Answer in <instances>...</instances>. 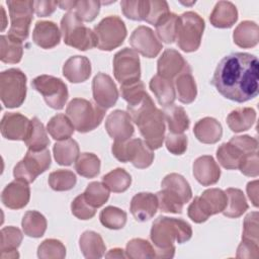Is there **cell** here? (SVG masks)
<instances>
[{"mask_svg":"<svg viewBox=\"0 0 259 259\" xmlns=\"http://www.w3.org/2000/svg\"><path fill=\"white\" fill-rule=\"evenodd\" d=\"M210 84L227 99L243 103L259 92L258 59L248 53H232L218 64Z\"/></svg>","mask_w":259,"mask_h":259,"instance_id":"obj_1","label":"cell"},{"mask_svg":"<svg viewBox=\"0 0 259 259\" xmlns=\"http://www.w3.org/2000/svg\"><path fill=\"white\" fill-rule=\"evenodd\" d=\"M192 237L191 226L184 220L158 217L151 228L150 238L155 249V258H173L174 243L183 244Z\"/></svg>","mask_w":259,"mask_h":259,"instance_id":"obj_2","label":"cell"},{"mask_svg":"<svg viewBox=\"0 0 259 259\" xmlns=\"http://www.w3.org/2000/svg\"><path fill=\"white\" fill-rule=\"evenodd\" d=\"M127 113L138 125L149 148L153 151L159 149L165 139V117L163 111L155 106L152 98L136 107L128 108Z\"/></svg>","mask_w":259,"mask_h":259,"instance_id":"obj_3","label":"cell"},{"mask_svg":"<svg viewBox=\"0 0 259 259\" xmlns=\"http://www.w3.org/2000/svg\"><path fill=\"white\" fill-rule=\"evenodd\" d=\"M67 116L79 133L95 130L105 115V109L84 98L72 99L66 108Z\"/></svg>","mask_w":259,"mask_h":259,"instance_id":"obj_4","label":"cell"},{"mask_svg":"<svg viewBox=\"0 0 259 259\" xmlns=\"http://www.w3.org/2000/svg\"><path fill=\"white\" fill-rule=\"evenodd\" d=\"M61 32L64 42L79 51H87L96 47L94 31L83 24L74 11H68L61 19Z\"/></svg>","mask_w":259,"mask_h":259,"instance_id":"obj_5","label":"cell"},{"mask_svg":"<svg viewBox=\"0 0 259 259\" xmlns=\"http://www.w3.org/2000/svg\"><path fill=\"white\" fill-rule=\"evenodd\" d=\"M205 27L202 17L193 11H186L178 16L176 41L183 52L191 53L198 50Z\"/></svg>","mask_w":259,"mask_h":259,"instance_id":"obj_6","label":"cell"},{"mask_svg":"<svg viewBox=\"0 0 259 259\" xmlns=\"http://www.w3.org/2000/svg\"><path fill=\"white\" fill-rule=\"evenodd\" d=\"M26 75L17 68H11L0 74V98L7 108L22 105L26 97Z\"/></svg>","mask_w":259,"mask_h":259,"instance_id":"obj_7","label":"cell"},{"mask_svg":"<svg viewBox=\"0 0 259 259\" xmlns=\"http://www.w3.org/2000/svg\"><path fill=\"white\" fill-rule=\"evenodd\" d=\"M111 152L120 162H131L136 168L145 169L151 166L154 160V152L141 139H132L126 142L112 144Z\"/></svg>","mask_w":259,"mask_h":259,"instance_id":"obj_8","label":"cell"},{"mask_svg":"<svg viewBox=\"0 0 259 259\" xmlns=\"http://www.w3.org/2000/svg\"><path fill=\"white\" fill-rule=\"evenodd\" d=\"M96 47L101 51L110 52L118 48L126 37V27L120 17L110 15L103 18L94 27Z\"/></svg>","mask_w":259,"mask_h":259,"instance_id":"obj_9","label":"cell"},{"mask_svg":"<svg viewBox=\"0 0 259 259\" xmlns=\"http://www.w3.org/2000/svg\"><path fill=\"white\" fill-rule=\"evenodd\" d=\"M6 3L11 21L7 35L12 39L23 42L28 37L29 26L33 17V1L9 0Z\"/></svg>","mask_w":259,"mask_h":259,"instance_id":"obj_10","label":"cell"},{"mask_svg":"<svg viewBox=\"0 0 259 259\" xmlns=\"http://www.w3.org/2000/svg\"><path fill=\"white\" fill-rule=\"evenodd\" d=\"M51 162V154L48 149L41 151L28 150L23 159L15 165L13 175L15 179L32 183L39 174L50 168Z\"/></svg>","mask_w":259,"mask_h":259,"instance_id":"obj_11","label":"cell"},{"mask_svg":"<svg viewBox=\"0 0 259 259\" xmlns=\"http://www.w3.org/2000/svg\"><path fill=\"white\" fill-rule=\"evenodd\" d=\"M33 89L39 92L46 103L54 109L64 108L69 92L65 82L57 77L51 75H40L31 81Z\"/></svg>","mask_w":259,"mask_h":259,"instance_id":"obj_12","label":"cell"},{"mask_svg":"<svg viewBox=\"0 0 259 259\" xmlns=\"http://www.w3.org/2000/svg\"><path fill=\"white\" fill-rule=\"evenodd\" d=\"M113 74L120 85L139 81L141 78L139 54L130 48L118 51L113 57Z\"/></svg>","mask_w":259,"mask_h":259,"instance_id":"obj_13","label":"cell"},{"mask_svg":"<svg viewBox=\"0 0 259 259\" xmlns=\"http://www.w3.org/2000/svg\"><path fill=\"white\" fill-rule=\"evenodd\" d=\"M133 50L146 58H155L163 49L162 44L154 31L145 25L138 26L130 36Z\"/></svg>","mask_w":259,"mask_h":259,"instance_id":"obj_14","label":"cell"},{"mask_svg":"<svg viewBox=\"0 0 259 259\" xmlns=\"http://www.w3.org/2000/svg\"><path fill=\"white\" fill-rule=\"evenodd\" d=\"M92 94L95 103L105 110L116 103L119 95L117 87L111 77L101 72L96 74L93 78Z\"/></svg>","mask_w":259,"mask_h":259,"instance_id":"obj_15","label":"cell"},{"mask_svg":"<svg viewBox=\"0 0 259 259\" xmlns=\"http://www.w3.org/2000/svg\"><path fill=\"white\" fill-rule=\"evenodd\" d=\"M132 121L127 112L116 109L107 115L105 130L109 137L115 142H126L131 140L135 132Z\"/></svg>","mask_w":259,"mask_h":259,"instance_id":"obj_16","label":"cell"},{"mask_svg":"<svg viewBox=\"0 0 259 259\" xmlns=\"http://www.w3.org/2000/svg\"><path fill=\"white\" fill-rule=\"evenodd\" d=\"M30 127V120L19 112H6L0 124L2 136L11 141H24Z\"/></svg>","mask_w":259,"mask_h":259,"instance_id":"obj_17","label":"cell"},{"mask_svg":"<svg viewBox=\"0 0 259 259\" xmlns=\"http://www.w3.org/2000/svg\"><path fill=\"white\" fill-rule=\"evenodd\" d=\"M30 188L28 183L15 179L5 186L1 194L3 204L11 209L23 208L29 201Z\"/></svg>","mask_w":259,"mask_h":259,"instance_id":"obj_18","label":"cell"},{"mask_svg":"<svg viewBox=\"0 0 259 259\" xmlns=\"http://www.w3.org/2000/svg\"><path fill=\"white\" fill-rule=\"evenodd\" d=\"M187 66L188 63L179 52L173 49H167L158 59L157 71L158 75L173 81Z\"/></svg>","mask_w":259,"mask_h":259,"instance_id":"obj_19","label":"cell"},{"mask_svg":"<svg viewBox=\"0 0 259 259\" xmlns=\"http://www.w3.org/2000/svg\"><path fill=\"white\" fill-rule=\"evenodd\" d=\"M193 176L202 186L215 184L221 177V169L212 156L203 155L198 157L192 166Z\"/></svg>","mask_w":259,"mask_h":259,"instance_id":"obj_20","label":"cell"},{"mask_svg":"<svg viewBox=\"0 0 259 259\" xmlns=\"http://www.w3.org/2000/svg\"><path fill=\"white\" fill-rule=\"evenodd\" d=\"M158 199L156 194L151 192L137 193L131 201V212L138 222H146L152 219L157 212Z\"/></svg>","mask_w":259,"mask_h":259,"instance_id":"obj_21","label":"cell"},{"mask_svg":"<svg viewBox=\"0 0 259 259\" xmlns=\"http://www.w3.org/2000/svg\"><path fill=\"white\" fill-rule=\"evenodd\" d=\"M32 40L41 49H53L60 44L61 31L53 21H37L32 31Z\"/></svg>","mask_w":259,"mask_h":259,"instance_id":"obj_22","label":"cell"},{"mask_svg":"<svg viewBox=\"0 0 259 259\" xmlns=\"http://www.w3.org/2000/svg\"><path fill=\"white\" fill-rule=\"evenodd\" d=\"M63 75L71 83L86 81L91 75V63L87 57H70L63 66Z\"/></svg>","mask_w":259,"mask_h":259,"instance_id":"obj_23","label":"cell"},{"mask_svg":"<svg viewBox=\"0 0 259 259\" xmlns=\"http://www.w3.org/2000/svg\"><path fill=\"white\" fill-rule=\"evenodd\" d=\"M23 239L22 232L13 226L5 227L0 232V258L15 259L19 257L17 248Z\"/></svg>","mask_w":259,"mask_h":259,"instance_id":"obj_24","label":"cell"},{"mask_svg":"<svg viewBox=\"0 0 259 259\" xmlns=\"http://www.w3.org/2000/svg\"><path fill=\"white\" fill-rule=\"evenodd\" d=\"M193 134L203 144H215L223 136V127L215 118L207 116L199 119L194 124Z\"/></svg>","mask_w":259,"mask_h":259,"instance_id":"obj_25","label":"cell"},{"mask_svg":"<svg viewBox=\"0 0 259 259\" xmlns=\"http://www.w3.org/2000/svg\"><path fill=\"white\" fill-rule=\"evenodd\" d=\"M238 19V10L230 1H219L213 7L209 21L218 28H230Z\"/></svg>","mask_w":259,"mask_h":259,"instance_id":"obj_26","label":"cell"},{"mask_svg":"<svg viewBox=\"0 0 259 259\" xmlns=\"http://www.w3.org/2000/svg\"><path fill=\"white\" fill-rule=\"evenodd\" d=\"M197 200L204 213L209 218L225 209L228 197L224 190L220 188H209L204 190L200 196H197Z\"/></svg>","mask_w":259,"mask_h":259,"instance_id":"obj_27","label":"cell"},{"mask_svg":"<svg viewBox=\"0 0 259 259\" xmlns=\"http://www.w3.org/2000/svg\"><path fill=\"white\" fill-rule=\"evenodd\" d=\"M175 89L181 103L189 104L195 100L197 87L189 65L175 78Z\"/></svg>","mask_w":259,"mask_h":259,"instance_id":"obj_28","label":"cell"},{"mask_svg":"<svg viewBox=\"0 0 259 259\" xmlns=\"http://www.w3.org/2000/svg\"><path fill=\"white\" fill-rule=\"evenodd\" d=\"M79 247L85 258H101L106 250L102 237L94 231H85L79 239Z\"/></svg>","mask_w":259,"mask_h":259,"instance_id":"obj_29","label":"cell"},{"mask_svg":"<svg viewBox=\"0 0 259 259\" xmlns=\"http://www.w3.org/2000/svg\"><path fill=\"white\" fill-rule=\"evenodd\" d=\"M149 87L156 96L159 104L164 107L173 104L176 99V90L172 80L166 79L157 74L152 77Z\"/></svg>","mask_w":259,"mask_h":259,"instance_id":"obj_30","label":"cell"},{"mask_svg":"<svg viewBox=\"0 0 259 259\" xmlns=\"http://www.w3.org/2000/svg\"><path fill=\"white\" fill-rule=\"evenodd\" d=\"M247 155L249 154H246L241 148L231 141L222 144L217 150V158L219 163L228 170L239 169L242 160Z\"/></svg>","mask_w":259,"mask_h":259,"instance_id":"obj_31","label":"cell"},{"mask_svg":"<svg viewBox=\"0 0 259 259\" xmlns=\"http://www.w3.org/2000/svg\"><path fill=\"white\" fill-rule=\"evenodd\" d=\"M234 42L243 49L254 48L259 40L258 24L251 20L242 21L235 28L233 33Z\"/></svg>","mask_w":259,"mask_h":259,"instance_id":"obj_32","label":"cell"},{"mask_svg":"<svg viewBox=\"0 0 259 259\" xmlns=\"http://www.w3.org/2000/svg\"><path fill=\"white\" fill-rule=\"evenodd\" d=\"M256 120V111L252 107H240L227 116V124L234 133H242L252 127Z\"/></svg>","mask_w":259,"mask_h":259,"instance_id":"obj_33","label":"cell"},{"mask_svg":"<svg viewBox=\"0 0 259 259\" xmlns=\"http://www.w3.org/2000/svg\"><path fill=\"white\" fill-rule=\"evenodd\" d=\"M163 114L165 121L168 123L170 133L183 134L189 127L190 120L183 107L175 104L165 106L163 109Z\"/></svg>","mask_w":259,"mask_h":259,"instance_id":"obj_34","label":"cell"},{"mask_svg":"<svg viewBox=\"0 0 259 259\" xmlns=\"http://www.w3.org/2000/svg\"><path fill=\"white\" fill-rule=\"evenodd\" d=\"M56 162L62 166H70L80 155L78 143L73 139H67L57 142L53 148Z\"/></svg>","mask_w":259,"mask_h":259,"instance_id":"obj_35","label":"cell"},{"mask_svg":"<svg viewBox=\"0 0 259 259\" xmlns=\"http://www.w3.org/2000/svg\"><path fill=\"white\" fill-rule=\"evenodd\" d=\"M23 142L28 150L31 151H41L49 146L50 140L47 135V130L37 117H32L30 119V127Z\"/></svg>","mask_w":259,"mask_h":259,"instance_id":"obj_36","label":"cell"},{"mask_svg":"<svg viewBox=\"0 0 259 259\" xmlns=\"http://www.w3.org/2000/svg\"><path fill=\"white\" fill-rule=\"evenodd\" d=\"M225 192L228 197V202L222 212L225 217L231 219L241 217L249 207L243 191L239 188L230 187Z\"/></svg>","mask_w":259,"mask_h":259,"instance_id":"obj_37","label":"cell"},{"mask_svg":"<svg viewBox=\"0 0 259 259\" xmlns=\"http://www.w3.org/2000/svg\"><path fill=\"white\" fill-rule=\"evenodd\" d=\"M161 187L178 195L184 203L188 202L192 197V190L189 183L178 173H170L166 175L161 182Z\"/></svg>","mask_w":259,"mask_h":259,"instance_id":"obj_38","label":"cell"},{"mask_svg":"<svg viewBox=\"0 0 259 259\" xmlns=\"http://www.w3.org/2000/svg\"><path fill=\"white\" fill-rule=\"evenodd\" d=\"M47 219L45 215L36 210H28L24 213L21 227L24 234L32 238H40L47 230Z\"/></svg>","mask_w":259,"mask_h":259,"instance_id":"obj_39","label":"cell"},{"mask_svg":"<svg viewBox=\"0 0 259 259\" xmlns=\"http://www.w3.org/2000/svg\"><path fill=\"white\" fill-rule=\"evenodd\" d=\"M74 125L70 118L63 114L59 113L54 115L47 124V131L54 140L62 141L70 139L74 133Z\"/></svg>","mask_w":259,"mask_h":259,"instance_id":"obj_40","label":"cell"},{"mask_svg":"<svg viewBox=\"0 0 259 259\" xmlns=\"http://www.w3.org/2000/svg\"><path fill=\"white\" fill-rule=\"evenodd\" d=\"M0 60L3 63L16 64L21 61L23 55V46L21 41L2 34L0 37Z\"/></svg>","mask_w":259,"mask_h":259,"instance_id":"obj_41","label":"cell"},{"mask_svg":"<svg viewBox=\"0 0 259 259\" xmlns=\"http://www.w3.org/2000/svg\"><path fill=\"white\" fill-rule=\"evenodd\" d=\"M102 182L108 189L115 193L124 192L132 184V177L122 168H116L108 172L102 177Z\"/></svg>","mask_w":259,"mask_h":259,"instance_id":"obj_42","label":"cell"},{"mask_svg":"<svg viewBox=\"0 0 259 259\" xmlns=\"http://www.w3.org/2000/svg\"><path fill=\"white\" fill-rule=\"evenodd\" d=\"M76 172L86 178H94L100 172V160L93 153H82L75 161Z\"/></svg>","mask_w":259,"mask_h":259,"instance_id":"obj_43","label":"cell"},{"mask_svg":"<svg viewBox=\"0 0 259 259\" xmlns=\"http://www.w3.org/2000/svg\"><path fill=\"white\" fill-rule=\"evenodd\" d=\"M126 212L116 206H106L99 213L100 223L107 229L119 230L126 224Z\"/></svg>","mask_w":259,"mask_h":259,"instance_id":"obj_44","label":"cell"},{"mask_svg":"<svg viewBox=\"0 0 259 259\" xmlns=\"http://www.w3.org/2000/svg\"><path fill=\"white\" fill-rule=\"evenodd\" d=\"M109 191L110 190L103 182L93 181L87 185L83 195L91 206L98 208L108 200Z\"/></svg>","mask_w":259,"mask_h":259,"instance_id":"obj_45","label":"cell"},{"mask_svg":"<svg viewBox=\"0 0 259 259\" xmlns=\"http://www.w3.org/2000/svg\"><path fill=\"white\" fill-rule=\"evenodd\" d=\"M178 15L169 12L165 15L156 25V32L162 41L165 44H172L176 40V29H177Z\"/></svg>","mask_w":259,"mask_h":259,"instance_id":"obj_46","label":"cell"},{"mask_svg":"<svg viewBox=\"0 0 259 259\" xmlns=\"http://www.w3.org/2000/svg\"><path fill=\"white\" fill-rule=\"evenodd\" d=\"M76 175L71 170L59 169L49 175V185L56 191L70 190L76 185Z\"/></svg>","mask_w":259,"mask_h":259,"instance_id":"obj_47","label":"cell"},{"mask_svg":"<svg viewBox=\"0 0 259 259\" xmlns=\"http://www.w3.org/2000/svg\"><path fill=\"white\" fill-rule=\"evenodd\" d=\"M125 255L131 259L155 258V249L149 241L141 238H135L127 242Z\"/></svg>","mask_w":259,"mask_h":259,"instance_id":"obj_48","label":"cell"},{"mask_svg":"<svg viewBox=\"0 0 259 259\" xmlns=\"http://www.w3.org/2000/svg\"><path fill=\"white\" fill-rule=\"evenodd\" d=\"M156 196L158 199V207L161 209V211L171 213L182 212L184 202L175 193L171 192L168 189L162 188L156 193Z\"/></svg>","mask_w":259,"mask_h":259,"instance_id":"obj_49","label":"cell"},{"mask_svg":"<svg viewBox=\"0 0 259 259\" xmlns=\"http://www.w3.org/2000/svg\"><path fill=\"white\" fill-rule=\"evenodd\" d=\"M125 17L136 21L145 20L149 10V0H123L120 2Z\"/></svg>","mask_w":259,"mask_h":259,"instance_id":"obj_50","label":"cell"},{"mask_svg":"<svg viewBox=\"0 0 259 259\" xmlns=\"http://www.w3.org/2000/svg\"><path fill=\"white\" fill-rule=\"evenodd\" d=\"M37 256L41 259H63L66 256V247L60 240L47 239L38 246Z\"/></svg>","mask_w":259,"mask_h":259,"instance_id":"obj_51","label":"cell"},{"mask_svg":"<svg viewBox=\"0 0 259 259\" xmlns=\"http://www.w3.org/2000/svg\"><path fill=\"white\" fill-rule=\"evenodd\" d=\"M100 5L101 2L95 0L75 1L72 11H74L82 21L90 22L97 17L100 10Z\"/></svg>","mask_w":259,"mask_h":259,"instance_id":"obj_52","label":"cell"},{"mask_svg":"<svg viewBox=\"0 0 259 259\" xmlns=\"http://www.w3.org/2000/svg\"><path fill=\"white\" fill-rule=\"evenodd\" d=\"M71 211L73 215H75L79 220H90L96 213V208L91 206L86 199L84 198L83 193L75 197V199L71 203Z\"/></svg>","mask_w":259,"mask_h":259,"instance_id":"obj_53","label":"cell"},{"mask_svg":"<svg viewBox=\"0 0 259 259\" xmlns=\"http://www.w3.org/2000/svg\"><path fill=\"white\" fill-rule=\"evenodd\" d=\"M168 3L164 0H153L149 1V10L145 21L156 25L165 15L169 13Z\"/></svg>","mask_w":259,"mask_h":259,"instance_id":"obj_54","label":"cell"},{"mask_svg":"<svg viewBox=\"0 0 259 259\" xmlns=\"http://www.w3.org/2000/svg\"><path fill=\"white\" fill-rule=\"evenodd\" d=\"M258 218L259 214L257 211H252L245 217L243 223L242 239H247L259 243Z\"/></svg>","mask_w":259,"mask_h":259,"instance_id":"obj_55","label":"cell"},{"mask_svg":"<svg viewBox=\"0 0 259 259\" xmlns=\"http://www.w3.org/2000/svg\"><path fill=\"white\" fill-rule=\"evenodd\" d=\"M187 137L184 134L169 133L165 137L167 150L173 155H182L187 150Z\"/></svg>","mask_w":259,"mask_h":259,"instance_id":"obj_56","label":"cell"},{"mask_svg":"<svg viewBox=\"0 0 259 259\" xmlns=\"http://www.w3.org/2000/svg\"><path fill=\"white\" fill-rule=\"evenodd\" d=\"M241 173L249 177H257L259 174V159H258V151L252 154L245 156L242 160L240 167Z\"/></svg>","mask_w":259,"mask_h":259,"instance_id":"obj_57","label":"cell"},{"mask_svg":"<svg viewBox=\"0 0 259 259\" xmlns=\"http://www.w3.org/2000/svg\"><path fill=\"white\" fill-rule=\"evenodd\" d=\"M237 258L242 259H250V258H258L259 257V244L257 242L242 239L241 243L237 249Z\"/></svg>","mask_w":259,"mask_h":259,"instance_id":"obj_58","label":"cell"},{"mask_svg":"<svg viewBox=\"0 0 259 259\" xmlns=\"http://www.w3.org/2000/svg\"><path fill=\"white\" fill-rule=\"evenodd\" d=\"M187 214H188L189 219H191V221H193L196 224L204 223L208 219V217L204 213L201 206L199 205L197 196H195L194 199L192 200V202L189 204V206L187 208Z\"/></svg>","mask_w":259,"mask_h":259,"instance_id":"obj_59","label":"cell"},{"mask_svg":"<svg viewBox=\"0 0 259 259\" xmlns=\"http://www.w3.org/2000/svg\"><path fill=\"white\" fill-rule=\"evenodd\" d=\"M58 1H33L34 12L39 17L51 15L58 6Z\"/></svg>","mask_w":259,"mask_h":259,"instance_id":"obj_60","label":"cell"},{"mask_svg":"<svg viewBox=\"0 0 259 259\" xmlns=\"http://www.w3.org/2000/svg\"><path fill=\"white\" fill-rule=\"evenodd\" d=\"M247 193L254 206H258V180L251 181L247 184Z\"/></svg>","mask_w":259,"mask_h":259,"instance_id":"obj_61","label":"cell"},{"mask_svg":"<svg viewBox=\"0 0 259 259\" xmlns=\"http://www.w3.org/2000/svg\"><path fill=\"white\" fill-rule=\"evenodd\" d=\"M105 257L107 258H125V251L120 249V248H114V249H110L106 254Z\"/></svg>","mask_w":259,"mask_h":259,"instance_id":"obj_62","label":"cell"}]
</instances>
